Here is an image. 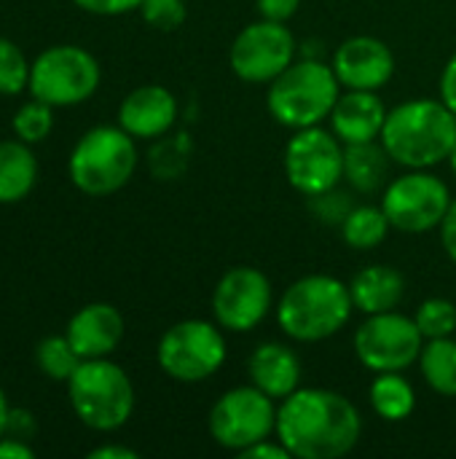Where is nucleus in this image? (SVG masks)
Here are the masks:
<instances>
[{
    "label": "nucleus",
    "instance_id": "f257e3e1",
    "mask_svg": "<svg viewBox=\"0 0 456 459\" xmlns=\"http://www.w3.org/2000/svg\"><path fill=\"white\" fill-rule=\"evenodd\" d=\"M277 438L293 459H341L363 438L360 409L328 387H298L277 406Z\"/></svg>",
    "mask_w": 456,
    "mask_h": 459
},
{
    "label": "nucleus",
    "instance_id": "f03ea898",
    "mask_svg": "<svg viewBox=\"0 0 456 459\" xmlns=\"http://www.w3.org/2000/svg\"><path fill=\"white\" fill-rule=\"evenodd\" d=\"M352 315L349 282L323 272L293 280L274 307L280 331L298 344H320L339 336Z\"/></svg>",
    "mask_w": 456,
    "mask_h": 459
},
{
    "label": "nucleus",
    "instance_id": "7ed1b4c3",
    "mask_svg": "<svg viewBox=\"0 0 456 459\" xmlns=\"http://www.w3.org/2000/svg\"><path fill=\"white\" fill-rule=\"evenodd\" d=\"M382 145L403 169H435L456 145V116L430 97L406 100L387 113Z\"/></svg>",
    "mask_w": 456,
    "mask_h": 459
},
{
    "label": "nucleus",
    "instance_id": "20e7f679",
    "mask_svg": "<svg viewBox=\"0 0 456 459\" xmlns=\"http://www.w3.org/2000/svg\"><path fill=\"white\" fill-rule=\"evenodd\" d=\"M341 91L344 86L339 83L331 62L301 56L269 83L266 110L280 126L290 132L309 129L331 118Z\"/></svg>",
    "mask_w": 456,
    "mask_h": 459
},
{
    "label": "nucleus",
    "instance_id": "39448f33",
    "mask_svg": "<svg viewBox=\"0 0 456 459\" xmlns=\"http://www.w3.org/2000/svg\"><path fill=\"white\" fill-rule=\"evenodd\" d=\"M137 140L118 124L86 129L70 151L67 178L86 196H110L137 172Z\"/></svg>",
    "mask_w": 456,
    "mask_h": 459
},
{
    "label": "nucleus",
    "instance_id": "423d86ee",
    "mask_svg": "<svg viewBox=\"0 0 456 459\" xmlns=\"http://www.w3.org/2000/svg\"><path fill=\"white\" fill-rule=\"evenodd\" d=\"M67 401L81 425L94 433H116L134 414V385L110 358L81 360L67 379Z\"/></svg>",
    "mask_w": 456,
    "mask_h": 459
},
{
    "label": "nucleus",
    "instance_id": "0eeeda50",
    "mask_svg": "<svg viewBox=\"0 0 456 459\" xmlns=\"http://www.w3.org/2000/svg\"><path fill=\"white\" fill-rule=\"evenodd\" d=\"M228 358L226 331L215 320L188 317L169 325L156 344L159 368L180 385L212 379Z\"/></svg>",
    "mask_w": 456,
    "mask_h": 459
},
{
    "label": "nucleus",
    "instance_id": "6e6552de",
    "mask_svg": "<svg viewBox=\"0 0 456 459\" xmlns=\"http://www.w3.org/2000/svg\"><path fill=\"white\" fill-rule=\"evenodd\" d=\"M102 83L99 59L75 43H56L43 48L30 65V97L54 108H73L97 94Z\"/></svg>",
    "mask_w": 456,
    "mask_h": 459
},
{
    "label": "nucleus",
    "instance_id": "1a4fd4ad",
    "mask_svg": "<svg viewBox=\"0 0 456 459\" xmlns=\"http://www.w3.org/2000/svg\"><path fill=\"white\" fill-rule=\"evenodd\" d=\"M277 401L255 385L226 390L207 414L210 438L234 455H242L258 441L277 436Z\"/></svg>",
    "mask_w": 456,
    "mask_h": 459
},
{
    "label": "nucleus",
    "instance_id": "9d476101",
    "mask_svg": "<svg viewBox=\"0 0 456 459\" xmlns=\"http://www.w3.org/2000/svg\"><path fill=\"white\" fill-rule=\"evenodd\" d=\"M452 199L449 183L433 169H406L387 183L379 204L387 212L392 231L430 234L441 229Z\"/></svg>",
    "mask_w": 456,
    "mask_h": 459
},
{
    "label": "nucleus",
    "instance_id": "9b49d317",
    "mask_svg": "<svg viewBox=\"0 0 456 459\" xmlns=\"http://www.w3.org/2000/svg\"><path fill=\"white\" fill-rule=\"evenodd\" d=\"M282 169L301 196L325 194L344 183V143L323 124L296 129L285 143Z\"/></svg>",
    "mask_w": 456,
    "mask_h": 459
},
{
    "label": "nucleus",
    "instance_id": "f8f14e48",
    "mask_svg": "<svg viewBox=\"0 0 456 459\" xmlns=\"http://www.w3.org/2000/svg\"><path fill=\"white\" fill-rule=\"evenodd\" d=\"M274 307L277 299L271 280L247 264L226 269L210 296L212 320L226 333H253L266 323Z\"/></svg>",
    "mask_w": 456,
    "mask_h": 459
},
{
    "label": "nucleus",
    "instance_id": "ddd939ff",
    "mask_svg": "<svg viewBox=\"0 0 456 459\" xmlns=\"http://www.w3.org/2000/svg\"><path fill=\"white\" fill-rule=\"evenodd\" d=\"M352 347L360 366L371 374L409 371L411 366H417L422 355L425 336L414 317L392 309V312L368 315L357 325Z\"/></svg>",
    "mask_w": 456,
    "mask_h": 459
},
{
    "label": "nucleus",
    "instance_id": "4468645a",
    "mask_svg": "<svg viewBox=\"0 0 456 459\" xmlns=\"http://www.w3.org/2000/svg\"><path fill=\"white\" fill-rule=\"evenodd\" d=\"M298 54V40L285 22L255 19L242 27L228 46V67L245 83H271Z\"/></svg>",
    "mask_w": 456,
    "mask_h": 459
},
{
    "label": "nucleus",
    "instance_id": "2eb2a0df",
    "mask_svg": "<svg viewBox=\"0 0 456 459\" xmlns=\"http://www.w3.org/2000/svg\"><path fill=\"white\" fill-rule=\"evenodd\" d=\"M331 67L344 89L379 91L395 75V54L382 38L352 35L336 46Z\"/></svg>",
    "mask_w": 456,
    "mask_h": 459
},
{
    "label": "nucleus",
    "instance_id": "dca6fc26",
    "mask_svg": "<svg viewBox=\"0 0 456 459\" xmlns=\"http://www.w3.org/2000/svg\"><path fill=\"white\" fill-rule=\"evenodd\" d=\"M180 105L177 97L161 83H145L132 89L118 105V126L126 129L137 143L159 140L169 134L177 124Z\"/></svg>",
    "mask_w": 456,
    "mask_h": 459
},
{
    "label": "nucleus",
    "instance_id": "f3484780",
    "mask_svg": "<svg viewBox=\"0 0 456 459\" xmlns=\"http://www.w3.org/2000/svg\"><path fill=\"white\" fill-rule=\"evenodd\" d=\"M124 333H126L124 315L118 307L108 301H91L81 307L67 320V328H65V336L81 360L110 358L124 342Z\"/></svg>",
    "mask_w": 456,
    "mask_h": 459
},
{
    "label": "nucleus",
    "instance_id": "a211bd4d",
    "mask_svg": "<svg viewBox=\"0 0 456 459\" xmlns=\"http://www.w3.org/2000/svg\"><path fill=\"white\" fill-rule=\"evenodd\" d=\"M387 113H390V108L384 105V100L379 97V91L344 89L341 97L333 105V113L328 118V126H331V132L344 145L374 143L384 132Z\"/></svg>",
    "mask_w": 456,
    "mask_h": 459
},
{
    "label": "nucleus",
    "instance_id": "6ab92c4d",
    "mask_svg": "<svg viewBox=\"0 0 456 459\" xmlns=\"http://www.w3.org/2000/svg\"><path fill=\"white\" fill-rule=\"evenodd\" d=\"M250 385L271 395L277 403L293 395L304 382V363L285 342H261L247 360Z\"/></svg>",
    "mask_w": 456,
    "mask_h": 459
},
{
    "label": "nucleus",
    "instance_id": "aec40b11",
    "mask_svg": "<svg viewBox=\"0 0 456 459\" xmlns=\"http://www.w3.org/2000/svg\"><path fill=\"white\" fill-rule=\"evenodd\" d=\"M349 296L355 312H360L363 317L392 312L406 296V277L390 264H371L349 280Z\"/></svg>",
    "mask_w": 456,
    "mask_h": 459
},
{
    "label": "nucleus",
    "instance_id": "412c9836",
    "mask_svg": "<svg viewBox=\"0 0 456 459\" xmlns=\"http://www.w3.org/2000/svg\"><path fill=\"white\" fill-rule=\"evenodd\" d=\"M392 159L382 140L374 143H357V145H344V180L352 191L357 194H376L384 191L392 169Z\"/></svg>",
    "mask_w": 456,
    "mask_h": 459
},
{
    "label": "nucleus",
    "instance_id": "4be33fe9",
    "mask_svg": "<svg viewBox=\"0 0 456 459\" xmlns=\"http://www.w3.org/2000/svg\"><path fill=\"white\" fill-rule=\"evenodd\" d=\"M38 159L24 140L0 143V204L24 202L38 183Z\"/></svg>",
    "mask_w": 456,
    "mask_h": 459
},
{
    "label": "nucleus",
    "instance_id": "5701e85b",
    "mask_svg": "<svg viewBox=\"0 0 456 459\" xmlns=\"http://www.w3.org/2000/svg\"><path fill=\"white\" fill-rule=\"evenodd\" d=\"M368 403L384 422H406L417 409V390L403 371L376 374L368 385Z\"/></svg>",
    "mask_w": 456,
    "mask_h": 459
},
{
    "label": "nucleus",
    "instance_id": "b1692460",
    "mask_svg": "<svg viewBox=\"0 0 456 459\" xmlns=\"http://www.w3.org/2000/svg\"><path fill=\"white\" fill-rule=\"evenodd\" d=\"M390 231H392V226H390V218L382 210V204H355L339 226L344 245L357 253L382 247L384 239L390 237Z\"/></svg>",
    "mask_w": 456,
    "mask_h": 459
},
{
    "label": "nucleus",
    "instance_id": "393cba45",
    "mask_svg": "<svg viewBox=\"0 0 456 459\" xmlns=\"http://www.w3.org/2000/svg\"><path fill=\"white\" fill-rule=\"evenodd\" d=\"M419 374L425 385L441 395V398H456V339H430L422 347V355L417 360Z\"/></svg>",
    "mask_w": 456,
    "mask_h": 459
},
{
    "label": "nucleus",
    "instance_id": "a878e982",
    "mask_svg": "<svg viewBox=\"0 0 456 459\" xmlns=\"http://www.w3.org/2000/svg\"><path fill=\"white\" fill-rule=\"evenodd\" d=\"M156 145L148 153V164L151 172L159 180H177L185 169H188V159H191V140L185 132L177 134H164L159 140H153Z\"/></svg>",
    "mask_w": 456,
    "mask_h": 459
},
{
    "label": "nucleus",
    "instance_id": "bb28decb",
    "mask_svg": "<svg viewBox=\"0 0 456 459\" xmlns=\"http://www.w3.org/2000/svg\"><path fill=\"white\" fill-rule=\"evenodd\" d=\"M35 363H38V368H40V374L46 379L67 385V379L81 366V358L73 350V344L67 342V336L62 333V336H46V339L38 342V347H35Z\"/></svg>",
    "mask_w": 456,
    "mask_h": 459
},
{
    "label": "nucleus",
    "instance_id": "cd10ccee",
    "mask_svg": "<svg viewBox=\"0 0 456 459\" xmlns=\"http://www.w3.org/2000/svg\"><path fill=\"white\" fill-rule=\"evenodd\" d=\"M11 129L19 140L35 145L43 143L54 132V105L43 100H27L11 118Z\"/></svg>",
    "mask_w": 456,
    "mask_h": 459
},
{
    "label": "nucleus",
    "instance_id": "c85d7f7f",
    "mask_svg": "<svg viewBox=\"0 0 456 459\" xmlns=\"http://www.w3.org/2000/svg\"><path fill=\"white\" fill-rule=\"evenodd\" d=\"M414 320H417L425 342H430V339H449V336L456 333V304L452 299H443V296L425 299L417 307Z\"/></svg>",
    "mask_w": 456,
    "mask_h": 459
},
{
    "label": "nucleus",
    "instance_id": "c756f323",
    "mask_svg": "<svg viewBox=\"0 0 456 459\" xmlns=\"http://www.w3.org/2000/svg\"><path fill=\"white\" fill-rule=\"evenodd\" d=\"M30 59L11 38H0V97H13L30 86Z\"/></svg>",
    "mask_w": 456,
    "mask_h": 459
},
{
    "label": "nucleus",
    "instance_id": "7c9ffc66",
    "mask_svg": "<svg viewBox=\"0 0 456 459\" xmlns=\"http://www.w3.org/2000/svg\"><path fill=\"white\" fill-rule=\"evenodd\" d=\"M137 11H140L142 22L159 32H172V30L183 27V22L188 16L185 0H142Z\"/></svg>",
    "mask_w": 456,
    "mask_h": 459
},
{
    "label": "nucleus",
    "instance_id": "2f4dec72",
    "mask_svg": "<svg viewBox=\"0 0 456 459\" xmlns=\"http://www.w3.org/2000/svg\"><path fill=\"white\" fill-rule=\"evenodd\" d=\"M352 194L349 191H341V186L325 191V194H317V196H309V210L312 215L320 221V223H328V226H341V221L347 218V212L352 210Z\"/></svg>",
    "mask_w": 456,
    "mask_h": 459
},
{
    "label": "nucleus",
    "instance_id": "473e14b6",
    "mask_svg": "<svg viewBox=\"0 0 456 459\" xmlns=\"http://www.w3.org/2000/svg\"><path fill=\"white\" fill-rule=\"evenodd\" d=\"M142 0H73L75 8L91 16H124L140 8Z\"/></svg>",
    "mask_w": 456,
    "mask_h": 459
},
{
    "label": "nucleus",
    "instance_id": "72a5a7b5",
    "mask_svg": "<svg viewBox=\"0 0 456 459\" xmlns=\"http://www.w3.org/2000/svg\"><path fill=\"white\" fill-rule=\"evenodd\" d=\"M301 8V0H255V11L269 22H290Z\"/></svg>",
    "mask_w": 456,
    "mask_h": 459
},
{
    "label": "nucleus",
    "instance_id": "f704fd0d",
    "mask_svg": "<svg viewBox=\"0 0 456 459\" xmlns=\"http://www.w3.org/2000/svg\"><path fill=\"white\" fill-rule=\"evenodd\" d=\"M438 100L452 110L456 116V51L446 59L443 70H441V78H438Z\"/></svg>",
    "mask_w": 456,
    "mask_h": 459
},
{
    "label": "nucleus",
    "instance_id": "c9c22d12",
    "mask_svg": "<svg viewBox=\"0 0 456 459\" xmlns=\"http://www.w3.org/2000/svg\"><path fill=\"white\" fill-rule=\"evenodd\" d=\"M242 459H293L290 457V452L282 446V441L277 438V436H271V438H266V441H258V444H253L250 449H245Z\"/></svg>",
    "mask_w": 456,
    "mask_h": 459
},
{
    "label": "nucleus",
    "instance_id": "e433bc0d",
    "mask_svg": "<svg viewBox=\"0 0 456 459\" xmlns=\"http://www.w3.org/2000/svg\"><path fill=\"white\" fill-rule=\"evenodd\" d=\"M438 234H441L443 253L454 261V266H456V196L452 199V207H449V212H446V218H443V223H441Z\"/></svg>",
    "mask_w": 456,
    "mask_h": 459
},
{
    "label": "nucleus",
    "instance_id": "4c0bfd02",
    "mask_svg": "<svg viewBox=\"0 0 456 459\" xmlns=\"http://www.w3.org/2000/svg\"><path fill=\"white\" fill-rule=\"evenodd\" d=\"M35 457V449L24 441V438H16L11 433H5L0 438V459H32Z\"/></svg>",
    "mask_w": 456,
    "mask_h": 459
},
{
    "label": "nucleus",
    "instance_id": "58836bf2",
    "mask_svg": "<svg viewBox=\"0 0 456 459\" xmlns=\"http://www.w3.org/2000/svg\"><path fill=\"white\" fill-rule=\"evenodd\" d=\"M5 433L30 441V436L35 433V420L27 411H22V409H11V420H8V430Z\"/></svg>",
    "mask_w": 456,
    "mask_h": 459
},
{
    "label": "nucleus",
    "instance_id": "ea45409f",
    "mask_svg": "<svg viewBox=\"0 0 456 459\" xmlns=\"http://www.w3.org/2000/svg\"><path fill=\"white\" fill-rule=\"evenodd\" d=\"M140 455L132 449V446H124V444H102L97 449L89 452V459H137Z\"/></svg>",
    "mask_w": 456,
    "mask_h": 459
},
{
    "label": "nucleus",
    "instance_id": "a19ab883",
    "mask_svg": "<svg viewBox=\"0 0 456 459\" xmlns=\"http://www.w3.org/2000/svg\"><path fill=\"white\" fill-rule=\"evenodd\" d=\"M8 420H11V403H8V398H5V390L0 387V438H3L5 430H8Z\"/></svg>",
    "mask_w": 456,
    "mask_h": 459
},
{
    "label": "nucleus",
    "instance_id": "79ce46f5",
    "mask_svg": "<svg viewBox=\"0 0 456 459\" xmlns=\"http://www.w3.org/2000/svg\"><path fill=\"white\" fill-rule=\"evenodd\" d=\"M449 167H452V172L456 175V145H454V151H452V156H449Z\"/></svg>",
    "mask_w": 456,
    "mask_h": 459
}]
</instances>
